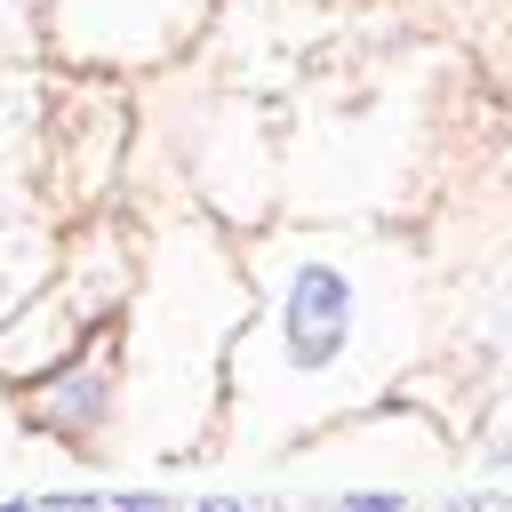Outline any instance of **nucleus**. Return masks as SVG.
<instances>
[{"label":"nucleus","mask_w":512,"mask_h":512,"mask_svg":"<svg viewBox=\"0 0 512 512\" xmlns=\"http://www.w3.org/2000/svg\"><path fill=\"white\" fill-rule=\"evenodd\" d=\"M280 328H288V360L296 368H328L344 352V336H352V280L336 264H296Z\"/></svg>","instance_id":"obj_1"},{"label":"nucleus","mask_w":512,"mask_h":512,"mask_svg":"<svg viewBox=\"0 0 512 512\" xmlns=\"http://www.w3.org/2000/svg\"><path fill=\"white\" fill-rule=\"evenodd\" d=\"M344 512H408V504H400L392 488H384V496H376V488H360V496H344Z\"/></svg>","instance_id":"obj_2"},{"label":"nucleus","mask_w":512,"mask_h":512,"mask_svg":"<svg viewBox=\"0 0 512 512\" xmlns=\"http://www.w3.org/2000/svg\"><path fill=\"white\" fill-rule=\"evenodd\" d=\"M96 512H168L160 496H112V504H96Z\"/></svg>","instance_id":"obj_3"},{"label":"nucleus","mask_w":512,"mask_h":512,"mask_svg":"<svg viewBox=\"0 0 512 512\" xmlns=\"http://www.w3.org/2000/svg\"><path fill=\"white\" fill-rule=\"evenodd\" d=\"M192 512H256V504H232V496H208V504H192Z\"/></svg>","instance_id":"obj_4"},{"label":"nucleus","mask_w":512,"mask_h":512,"mask_svg":"<svg viewBox=\"0 0 512 512\" xmlns=\"http://www.w3.org/2000/svg\"><path fill=\"white\" fill-rule=\"evenodd\" d=\"M0 512H40V504H24V496H0Z\"/></svg>","instance_id":"obj_5"},{"label":"nucleus","mask_w":512,"mask_h":512,"mask_svg":"<svg viewBox=\"0 0 512 512\" xmlns=\"http://www.w3.org/2000/svg\"><path fill=\"white\" fill-rule=\"evenodd\" d=\"M64 512H96V504H64Z\"/></svg>","instance_id":"obj_6"}]
</instances>
